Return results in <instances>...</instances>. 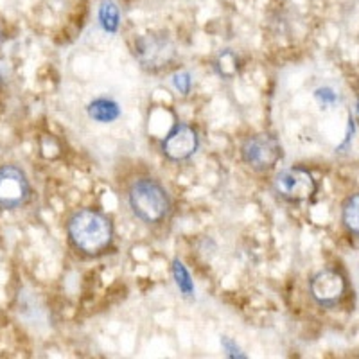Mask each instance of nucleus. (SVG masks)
I'll use <instances>...</instances> for the list:
<instances>
[{"instance_id": "20e7f679", "label": "nucleus", "mask_w": 359, "mask_h": 359, "mask_svg": "<svg viewBox=\"0 0 359 359\" xmlns=\"http://www.w3.org/2000/svg\"><path fill=\"white\" fill-rule=\"evenodd\" d=\"M273 191L287 203H306L316 196L318 184L309 169L287 168L275 175Z\"/></svg>"}, {"instance_id": "f3484780", "label": "nucleus", "mask_w": 359, "mask_h": 359, "mask_svg": "<svg viewBox=\"0 0 359 359\" xmlns=\"http://www.w3.org/2000/svg\"><path fill=\"white\" fill-rule=\"evenodd\" d=\"M358 114H359V102H358Z\"/></svg>"}, {"instance_id": "0eeeda50", "label": "nucleus", "mask_w": 359, "mask_h": 359, "mask_svg": "<svg viewBox=\"0 0 359 359\" xmlns=\"http://www.w3.org/2000/svg\"><path fill=\"white\" fill-rule=\"evenodd\" d=\"M31 198V184L27 176L17 165L0 168V208L15 210L25 205Z\"/></svg>"}, {"instance_id": "dca6fc26", "label": "nucleus", "mask_w": 359, "mask_h": 359, "mask_svg": "<svg viewBox=\"0 0 359 359\" xmlns=\"http://www.w3.org/2000/svg\"><path fill=\"white\" fill-rule=\"evenodd\" d=\"M221 347H223V351L226 352V355L229 358H233V359H245L246 354H243V351L239 347H237V343L233 341V339H230L229 336H221Z\"/></svg>"}, {"instance_id": "f8f14e48", "label": "nucleus", "mask_w": 359, "mask_h": 359, "mask_svg": "<svg viewBox=\"0 0 359 359\" xmlns=\"http://www.w3.org/2000/svg\"><path fill=\"white\" fill-rule=\"evenodd\" d=\"M171 273L172 278H175V284L178 287V291L184 294L185 298H194L196 297V286H194V282H192L191 273H189V269L185 268V264L180 259H175L171 266Z\"/></svg>"}, {"instance_id": "4468645a", "label": "nucleus", "mask_w": 359, "mask_h": 359, "mask_svg": "<svg viewBox=\"0 0 359 359\" xmlns=\"http://www.w3.org/2000/svg\"><path fill=\"white\" fill-rule=\"evenodd\" d=\"M171 85L172 88L182 95H189L192 90V76L187 70H178L171 76Z\"/></svg>"}, {"instance_id": "f257e3e1", "label": "nucleus", "mask_w": 359, "mask_h": 359, "mask_svg": "<svg viewBox=\"0 0 359 359\" xmlns=\"http://www.w3.org/2000/svg\"><path fill=\"white\" fill-rule=\"evenodd\" d=\"M69 241L85 257H99L114 245L115 226L111 217L97 208H81L69 217Z\"/></svg>"}, {"instance_id": "9b49d317", "label": "nucleus", "mask_w": 359, "mask_h": 359, "mask_svg": "<svg viewBox=\"0 0 359 359\" xmlns=\"http://www.w3.org/2000/svg\"><path fill=\"white\" fill-rule=\"evenodd\" d=\"M214 70L219 78L233 79L237 74L241 72V60L233 50L224 49L214 60Z\"/></svg>"}, {"instance_id": "f03ea898", "label": "nucleus", "mask_w": 359, "mask_h": 359, "mask_svg": "<svg viewBox=\"0 0 359 359\" xmlns=\"http://www.w3.org/2000/svg\"><path fill=\"white\" fill-rule=\"evenodd\" d=\"M128 205L135 217L146 224H160L168 219L172 201L168 189L155 178H137L128 189Z\"/></svg>"}, {"instance_id": "2eb2a0df", "label": "nucleus", "mask_w": 359, "mask_h": 359, "mask_svg": "<svg viewBox=\"0 0 359 359\" xmlns=\"http://www.w3.org/2000/svg\"><path fill=\"white\" fill-rule=\"evenodd\" d=\"M314 99L322 104V107H331L338 101V94L336 90H332L331 86H322V88L314 90Z\"/></svg>"}, {"instance_id": "423d86ee", "label": "nucleus", "mask_w": 359, "mask_h": 359, "mask_svg": "<svg viewBox=\"0 0 359 359\" xmlns=\"http://www.w3.org/2000/svg\"><path fill=\"white\" fill-rule=\"evenodd\" d=\"M198 149H200L198 130L185 123L175 124L172 130L160 142V151H162L163 158L175 163L191 160L192 156L196 155Z\"/></svg>"}, {"instance_id": "7ed1b4c3", "label": "nucleus", "mask_w": 359, "mask_h": 359, "mask_svg": "<svg viewBox=\"0 0 359 359\" xmlns=\"http://www.w3.org/2000/svg\"><path fill=\"white\" fill-rule=\"evenodd\" d=\"M243 162L257 172H268L284 156L280 140L271 133H255L241 144L239 149Z\"/></svg>"}, {"instance_id": "6e6552de", "label": "nucleus", "mask_w": 359, "mask_h": 359, "mask_svg": "<svg viewBox=\"0 0 359 359\" xmlns=\"http://www.w3.org/2000/svg\"><path fill=\"white\" fill-rule=\"evenodd\" d=\"M309 293L318 306L334 307L345 298L347 280L338 269L325 268L313 275V278L309 280Z\"/></svg>"}, {"instance_id": "1a4fd4ad", "label": "nucleus", "mask_w": 359, "mask_h": 359, "mask_svg": "<svg viewBox=\"0 0 359 359\" xmlns=\"http://www.w3.org/2000/svg\"><path fill=\"white\" fill-rule=\"evenodd\" d=\"M121 114H123L121 104L111 97H97L86 104V115L99 124L115 123Z\"/></svg>"}, {"instance_id": "9d476101", "label": "nucleus", "mask_w": 359, "mask_h": 359, "mask_svg": "<svg viewBox=\"0 0 359 359\" xmlns=\"http://www.w3.org/2000/svg\"><path fill=\"white\" fill-rule=\"evenodd\" d=\"M97 20L101 29L108 34H115L121 25V11L114 0H101L97 9Z\"/></svg>"}, {"instance_id": "39448f33", "label": "nucleus", "mask_w": 359, "mask_h": 359, "mask_svg": "<svg viewBox=\"0 0 359 359\" xmlns=\"http://www.w3.org/2000/svg\"><path fill=\"white\" fill-rule=\"evenodd\" d=\"M135 57L149 72L168 69L176 60V45L168 34L147 33L135 41Z\"/></svg>"}, {"instance_id": "ddd939ff", "label": "nucleus", "mask_w": 359, "mask_h": 359, "mask_svg": "<svg viewBox=\"0 0 359 359\" xmlns=\"http://www.w3.org/2000/svg\"><path fill=\"white\" fill-rule=\"evenodd\" d=\"M341 219L348 232L354 233V236H359V192L345 201Z\"/></svg>"}]
</instances>
